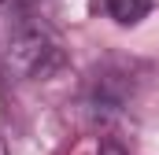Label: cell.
I'll return each mask as SVG.
<instances>
[{
    "instance_id": "1",
    "label": "cell",
    "mask_w": 159,
    "mask_h": 155,
    "mask_svg": "<svg viewBox=\"0 0 159 155\" xmlns=\"http://www.w3.org/2000/svg\"><path fill=\"white\" fill-rule=\"evenodd\" d=\"M0 19V70L15 81L48 78L63 63V44L56 30L37 19L26 4H4Z\"/></svg>"
},
{
    "instance_id": "2",
    "label": "cell",
    "mask_w": 159,
    "mask_h": 155,
    "mask_svg": "<svg viewBox=\"0 0 159 155\" xmlns=\"http://www.w3.org/2000/svg\"><path fill=\"white\" fill-rule=\"evenodd\" d=\"M152 11V0H107V15L119 22V26H137L144 22Z\"/></svg>"
},
{
    "instance_id": "3",
    "label": "cell",
    "mask_w": 159,
    "mask_h": 155,
    "mask_svg": "<svg viewBox=\"0 0 159 155\" xmlns=\"http://www.w3.org/2000/svg\"><path fill=\"white\" fill-rule=\"evenodd\" d=\"M100 155H126V152H122L119 144H104V148H100Z\"/></svg>"
},
{
    "instance_id": "4",
    "label": "cell",
    "mask_w": 159,
    "mask_h": 155,
    "mask_svg": "<svg viewBox=\"0 0 159 155\" xmlns=\"http://www.w3.org/2000/svg\"><path fill=\"white\" fill-rule=\"evenodd\" d=\"M0 155H7V144H4V140H0Z\"/></svg>"
},
{
    "instance_id": "5",
    "label": "cell",
    "mask_w": 159,
    "mask_h": 155,
    "mask_svg": "<svg viewBox=\"0 0 159 155\" xmlns=\"http://www.w3.org/2000/svg\"><path fill=\"white\" fill-rule=\"evenodd\" d=\"M19 4H26V0H19Z\"/></svg>"
},
{
    "instance_id": "6",
    "label": "cell",
    "mask_w": 159,
    "mask_h": 155,
    "mask_svg": "<svg viewBox=\"0 0 159 155\" xmlns=\"http://www.w3.org/2000/svg\"><path fill=\"white\" fill-rule=\"evenodd\" d=\"M0 4H7V0H0Z\"/></svg>"
}]
</instances>
